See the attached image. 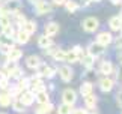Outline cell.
<instances>
[{
    "label": "cell",
    "mask_w": 122,
    "mask_h": 114,
    "mask_svg": "<svg viewBox=\"0 0 122 114\" xmlns=\"http://www.w3.org/2000/svg\"><path fill=\"white\" fill-rule=\"evenodd\" d=\"M21 28L24 32H27L29 35H33V33L36 32V28H38V26H36V21H33V20H26V23L23 24Z\"/></svg>",
    "instance_id": "23"
},
{
    "label": "cell",
    "mask_w": 122,
    "mask_h": 114,
    "mask_svg": "<svg viewBox=\"0 0 122 114\" xmlns=\"http://www.w3.org/2000/svg\"><path fill=\"white\" fill-rule=\"evenodd\" d=\"M18 99H20L26 107H29L35 102V93L32 92V90H23L20 93V96H18Z\"/></svg>",
    "instance_id": "10"
},
{
    "label": "cell",
    "mask_w": 122,
    "mask_h": 114,
    "mask_svg": "<svg viewBox=\"0 0 122 114\" xmlns=\"http://www.w3.org/2000/svg\"><path fill=\"white\" fill-rule=\"evenodd\" d=\"M9 87V78L3 74V71H0V89L5 90Z\"/></svg>",
    "instance_id": "35"
},
{
    "label": "cell",
    "mask_w": 122,
    "mask_h": 114,
    "mask_svg": "<svg viewBox=\"0 0 122 114\" xmlns=\"http://www.w3.org/2000/svg\"><path fill=\"white\" fill-rule=\"evenodd\" d=\"M71 114H89L86 108H77V110H72Z\"/></svg>",
    "instance_id": "40"
},
{
    "label": "cell",
    "mask_w": 122,
    "mask_h": 114,
    "mask_svg": "<svg viewBox=\"0 0 122 114\" xmlns=\"http://www.w3.org/2000/svg\"><path fill=\"white\" fill-rule=\"evenodd\" d=\"M62 101L63 104H68V105H74L77 102V92L72 89H65L62 92Z\"/></svg>",
    "instance_id": "6"
},
{
    "label": "cell",
    "mask_w": 122,
    "mask_h": 114,
    "mask_svg": "<svg viewBox=\"0 0 122 114\" xmlns=\"http://www.w3.org/2000/svg\"><path fill=\"white\" fill-rule=\"evenodd\" d=\"M65 2H66V0H53V3L56 6H62V5H65Z\"/></svg>",
    "instance_id": "41"
},
{
    "label": "cell",
    "mask_w": 122,
    "mask_h": 114,
    "mask_svg": "<svg viewBox=\"0 0 122 114\" xmlns=\"http://www.w3.org/2000/svg\"><path fill=\"white\" fill-rule=\"evenodd\" d=\"M18 69V66H17V62H12V60H8L6 63L3 65V74L6 75L8 78H11L12 75H14V72Z\"/></svg>",
    "instance_id": "14"
},
{
    "label": "cell",
    "mask_w": 122,
    "mask_h": 114,
    "mask_svg": "<svg viewBox=\"0 0 122 114\" xmlns=\"http://www.w3.org/2000/svg\"><path fill=\"white\" fill-rule=\"evenodd\" d=\"M41 57L39 56H35V54H32V56H29L26 59V66L27 68H30V69H36L39 66V63H41Z\"/></svg>",
    "instance_id": "16"
},
{
    "label": "cell",
    "mask_w": 122,
    "mask_h": 114,
    "mask_svg": "<svg viewBox=\"0 0 122 114\" xmlns=\"http://www.w3.org/2000/svg\"><path fill=\"white\" fill-rule=\"evenodd\" d=\"M119 30H121V32H122V24H121V28H119Z\"/></svg>",
    "instance_id": "48"
},
{
    "label": "cell",
    "mask_w": 122,
    "mask_h": 114,
    "mask_svg": "<svg viewBox=\"0 0 122 114\" xmlns=\"http://www.w3.org/2000/svg\"><path fill=\"white\" fill-rule=\"evenodd\" d=\"M11 24V15H8V14H2L0 15V27H6Z\"/></svg>",
    "instance_id": "37"
},
{
    "label": "cell",
    "mask_w": 122,
    "mask_h": 114,
    "mask_svg": "<svg viewBox=\"0 0 122 114\" xmlns=\"http://www.w3.org/2000/svg\"><path fill=\"white\" fill-rule=\"evenodd\" d=\"M118 60H119V63L122 65V53H119V56H118Z\"/></svg>",
    "instance_id": "45"
},
{
    "label": "cell",
    "mask_w": 122,
    "mask_h": 114,
    "mask_svg": "<svg viewBox=\"0 0 122 114\" xmlns=\"http://www.w3.org/2000/svg\"><path fill=\"white\" fill-rule=\"evenodd\" d=\"M118 102H119V105L122 107V90H121V92L118 93Z\"/></svg>",
    "instance_id": "43"
},
{
    "label": "cell",
    "mask_w": 122,
    "mask_h": 114,
    "mask_svg": "<svg viewBox=\"0 0 122 114\" xmlns=\"http://www.w3.org/2000/svg\"><path fill=\"white\" fill-rule=\"evenodd\" d=\"M0 114H6V113H0Z\"/></svg>",
    "instance_id": "50"
},
{
    "label": "cell",
    "mask_w": 122,
    "mask_h": 114,
    "mask_svg": "<svg viewBox=\"0 0 122 114\" xmlns=\"http://www.w3.org/2000/svg\"><path fill=\"white\" fill-rule=\"evenodd\" d=\"M29 80H30V87L29 89H32L33 93H38V92H41V90H45V84L42 83L39 75H33V77L29 78Z\"/></svg>",
    "instance_id": "8"
},
{
    "label": "cell",
    "mask_w": 122,
    "mask_h": 114,
    "mask_svg": "<svg viewBox=\"0 0 122 114\" xmlns=\"http://www.w3.org/2000/svg\"><path fill=\"white\" fill-rule=\"evenodd\" d=\"M57 72H59V75H60V78H62V81H65V83L71 81L72 77H74V72H72L71 66H68V65L60 66V68L57 69Z\"/></svg>",
    "instance_id": "9"
},
{
    "label": "cell",
    "mask_w": 122,
    "mask_h": 114,
    "mask_svg": "<svg viewBox=\"0 0 122 114\" xmlns=\"http://www.w3.org/2000/svg\"><path fill=\"white\" fill-rule=\"evenodd\" d=\"M9 95H11V98L14 99V98H18V96H20V93H21V90L20 89H18L17 87V86H12V87L11 89H9V92H8Z\"/></svg>",
    "instance_id": "38"
},
{
    "label": "cell",
    "mask_w": 122,
    "mask_h": 114,
    "mask_svg": "<svg viewBox=\"0 0 122 114\" xmlns=\"http://www.w3.org/2000/svg\"><path fill=\"white\" fill-rule=\"evenodd\" d=\"M17 87L20 89L21 92H23V90H27L30 87V80L26 78V77H20V78H18V83H17Z\"/></svg>",
    "instance_id": "29"
},
{
    "label": "cell",
    "mask_w": 122,
    "mask_h": 114,
    "mask_svg": "<svg viewBox=\"0 0 122 114\" xmlns=\"http://www.w3.org/2000/svg\"><path fill=\"white\" fill-rule=\"evenodd\" d=\"M121 24H122V20L119 18V15L112 17V18H110V21H109V26H110V28H112L113 32H119Z\"/></svg>",
    "instance_id": "26"
},
{
    "label": "cell",
    "mask_w": 122,
    "mask_h": 114,
    "mask_svg": "<svg viewBox=\"0 0 122 114\" xmlns=\"http://www.w3.org/2000/svg\"><path fill=\"white\" fill-rule=\"evenodd\" d=\"M6 57H8V60H12V62H18L23 57V51L20 48H12L6 53Z\"/></svg>",
    "instance_id": "18"
},
{
    "label": "cell",
    "mask_w": 122,
    "mask_h": 114,
    "mask_svg": "<svg viewBox=\"0 0 122 114\" xmlns=\"http://www.w3.org/2000/svg\"><path fill=\"white\" fill-rule=\"evenodd\" d=\"M113 86H115V80L113 78H109L106 75V77H102L100 80V89H101V92H110L112 89H113Z\"/></svg>",
    "instance_id": "13"
},
{
    "label": "cell",
    "mask_w": 122,
    "mask_h": 114,
    "mask_svg": "<svg viewBox=\"0 0 122 114\" xmlns=\"http://www.w3.org/2000/svg\"><path fill=\"white\" fill-rule=\"evenodd\" d=\"M11 105H12V108H14L17 113H24V111H26V105H24V104H23L18 98H14V99H12Z\"/></svg>",
    "instance_id": "27"
},
{
    "label": "cell",
    "mask_w": 122,
    "mask_h": 114,
    "mask_svg": "<svg viewBox=\"0 0 122 114\" xmlns=\"http://www.w3.org/2000/svg\"><path fill=\"white\" fill-rule=\"evenodd\" d=\"M81 27H83V30L92 33L100 27V21H98V18H95V17H87L81 21Z\"/></svg>",
    "instance_id": "4"
},
{
    "label": "cell",
    "mask_w": 122,
    "mask_h": 114,
    "mask_svg": "<svg viewBox=\"0 0 122 114\" xmlns=\"http://www.w3.org/2000/svg\"><path fill=\"white\" fill-rule=\"evenodd\" d=\"M12 47H14V39H12V38H9L6 35H3V33H0V51L6 54Z\"/></svg>",
    "instance_id": "7"
},
{
    "label": "cell",
    "mask_w": 122,
    "mask_h": 114,
    "mask_svg": "<svg viewBox=\"0 0 122 114\" xmlns=\"http://www.w3.org/2000/svg\"><path fill=\"white\" fill-rule=\"evenodd\" d=\"M95 42L107 47V45H110L112 42H113V36H112L110 32H101L100 35H97V41Z\"/></svg>",
    "instance_id": "12"
},
{
    "label": "cell",
    "mask_w": 122,
    "mask_h": 114,
    "mask_svg": "<svg viewBox=\"0 0 122 114\" xmlns=\"http://www.w3.org/2000/svg\"><path fill=\"white\" fill-rule=\"evenodd\" d=\"M35 101L38 102V104H47V102H50L48 92H47V90H41V92L35 93Z\"/></svg>",
    "instance_id": "21"
},
{
    "label": "cell",
    "mask_w": 122,
    "mask_h": 114,
    "mask_svg": "<svg viewBox=\"0 0 122 114\" xmlns=\"http://www.w3.org/2000/svg\"><path fill=\"white\" fill-rule=\"evenodd\" d=\"M14 39H15L18 44H27L30 39V35L27 32H24L23 28H18V30L15 32V36H14Z\"/></svg>",
    "instance_id": "15"
},
{
    "label": "cell",
    "mask_w": 122,
    "mask_h": 114,
    "mask_svg": "<svg viewBox=\"0 0 122 114\" xmlns=\"http://www.w3.org/2000/svg\"><path fill=\"white\" fill-rule=\"evenodd\" d=\"M91 2H101V0H91Z\"/></svg>",
    "instance_id": "47"
},
{
    "label": "cell",
    "mask_w": 122,
    "mask_h": 114,
    "mask_svg": "<svg viewBox=\"0 0 122 114\" xmlns=\"http://www.w3.org/2000/svg\"><path fill=\"white\" fill-rule=\"evenodd\" d=\"M83 56H84V53H83L81 47L76 45L71 51H66V56H65V62H69V63H76V62H78Z\"/></svg>",
    "instance_id": "3"
},
{
    "label": "cell",
    "mask_w": 122,
    "mask_h": 114,
    "mask_svg": "<svg viewBox=\"0 0 122 114\" xmlns=\"http://www.w3.org/2000/svg\"><path fill=\"white\" fill-rule=\"evenodd\" d=\"M100 72L102 75H110L112 72H113V65H112V62H102L101 66H100Z\"/></svg>",
    "instance_id": "25"
},
{
    "label": "cell",
    "mask_w": 122,
    "mask_h": 114,
    "mask_svg": "<svg viewBox=\"0 0 122 114\" xmlns=\"http://www.w3.org/2000/svg\"><path fill=\"white\" fill-rule=\"evenodd\" d=\"M93 57L92 56H89V54H84L81 59H80V62L83 63V66H86L87 69H92V66H93Z\"/></svg>",
    "instance_id": "31"
},
{
    "label": "cell",
    "mask_w": 122,
    "mask_h": 114,
    "mask_svg": "<svg viewBox=\"0 0 122 114\" xmlns=\"http://www.w3.org/2000/svg\"><path fill=\"white\" fill-rule=\"evenodd\" d=\"M84 98V105H86L87 110H93V108L97 107V102H98V99L95 95H92V93H89L86 95V96H83Z\"/></svg>",
    "instance_id": "20"
},
{
    "label": "cell",
    "mask_w": 122,
    "mask_h": 114,
    "mask_svg": "<svg viewBox=\"0 0 122 114\" xmlns=\"http://www.w3.org/2000/svg\"><path fill=\"white\" fill-rule=\"evenodd\" d=\"M59 24L57 23H54V21H51V23H48V24H45V35L47 36H56L59 33Z\"/></svg>",
    "instance_id": "17"
},
{
    "label": "cell",
    "mask_w": 122,
    "mask_h": 114,
    "mask_svg": "<svg viewBox=\"0 0 122 114\" xmlns=\"http://www.w3.org/2000/svg\"><path fill=\"white\" fill-rule=\"evenodd\" d=\"M93 90V84L91 81H84L81 86H80V95H83V96H86V95L92 93Z\"/></svg>",
    "instance_id": "28"
},
{
    "label": "cell",
    "mask_w": 122,
    "mask_h": 114,
    "mask_svg": "<svg viewBox=\"0 0 122 114\" xmlns=\"http://www.w3.org/2000/svg\"><path fill=\"white\" fill-rule=\"evenodd\" d=\"M0 71H2V68H0Z\"/></svg>",
    "instance_id": "51"
},
{
    "label": "cell",
    "mask_w": 122,
    "mask_h": 114,
    "mask_svg": "<svg viewBox=\"0 0 122 114\" xmlns=\"http://www.w3.org/2000/svg\"><path fill=\"white\" fill-rule=\"evenodd\" d=\"M116 47H118V48H122V36L116 39Z\"/></svg>",
    "instance_id": "42"
},
{
    "label": "cell",
    "mask_w": 122,
    "mask_h": 114,
    "mask_svg": "<svg viewBox=\"0 0 122 114\" xmlns=\"http://www.w3.org/2000/svg\"><path fill=\"white\" fill-rule=\"evenodd\" d=\"M53 111V104L47 102V104H39V107H36L35 114H50Z\"/></svg>",
    "instance_id": "22"
},
{
    "label": "cell",
    "mask_w": 122,
    "mask_h": 114,
    "mask_svg": "<svg viewBox=\"0 0 122 114\" xmlns=\"http://www.w3.org/2000/svg\"><path fill=\"white\" fill-rule=\"evenodd\" d=\"M20 6H21L20 0H6V3L0 8V15H2V14L12 15V14H15L17 11H20Z\"/></svg>",
    "instance_id": "1"
},
{
    "label": "cell",
    "mask_w": 122,
    "mask_h": 114,
    "mask_svg": "<svg viewBox=\"0 0 122 114\" xmlns=\"http://www.w3.org/2000/svg\"><path fill=\"white\" fill-rule=\"evenodd\" d=\"M12 15L15 17V23H17V26L21 28V27H23V24L26 23V17H24V14H21L20 11H17L15 14H12Z\"/></svg>",
    "instance_id": "32"
},
{
    "label": "cell",
    "mask_w": 122,
    "mask_h": 114,
    "mask_svg": "<svg viewBox=\"0 0 122 114\" xmlns=\"http://www.w3.org/2000/svg\"><path fill=\"white\" fill-rule=\"evenodd\" d=\"M36 71V75H39V77H45V78H53L56 74H57V69L51 68V66H48L47 63H39V66L35 69Z\"/></svg>",
    "instance_id": "2"
},
{
    "label": "cell",
    "mask_w": 122,
    "mask_h": 114,
    "mask_svg": "<svg viewBox=\"0 0 122 114\" xmlns=\"http://www.w3.org/2000/svg\"><path fill=\"white\" fill-rule=\"evenodd\" d=\"M113 5H119V3H122V0H110Z\"/></svg>",
    "instance_id": "44"
},
{
    "label": "cell",
    "mask_w": 122,
    "mask_h": 114,
    "mask_svg": "<svg viewBox=\"0 0 122 114\" xmlns=\"http://www.w3.org/2000/svg\"><path fill=\"white\" fill-rule=\"evenodd\" d=\"M54 42L53 39H51V36H47V35H42L38 38V47L42 50H45V48H48V47H51Z\"/></svg>",
    "instance_id": "19"
},
{
    "label": "cell",
    "mask_w": 122,
    "mask_h": 114,
    "mask_svg": "<svg viewBox=\"0 0 122 114\" xmlns=\"http://www.w3.org/2000/svg\"><path fill=\"white\" fill-rule=\"evenodd\" d=\"M2 33H3V35H6V36H9V38H12V39H14V36H15V28H14L12 27V24H9V26H6V27H3L2 28Z\"/></svg>",
    "instance_id": "36"
},
{
    "label": "cell",
    "mask_w": 122,
    "mask_h": 114,
    "mask_svg": "<svg viewBox=\"0 0 122 114\" xmlns=\"http://www.w3.org/2000/svg\"><path fill=\"white\" fill-rule=\"evenodd\" d=\"M56 50H57V47H56V45L53 44L51 47H48V48H45V50H44V53H45V54H48V56H53Z\"/></svg>",
    "instance_id": "39"
},
{
    "label": "cell",
    "mask_w": 122,
    "mask_h": 114,
    "mask_svg": "<svg viewBox=\"0 0 122 114\" xmlns=\"http://www.w3.org/2000/svg\"><path fill=\"white\" fill-rule=\"evenodd\" d=\"M104 53H106V47L101 45V44H98V42H92V44L87 47V54L92 56L93 59H98V57H101Z\"/></svg>",
    "instance_id": "5"
},
{
    "label": "cell",
    "mask_w": 122,
    "mask_h": 114,
    "mask_svg": "<svg viewBox=\"0 0 122 114\" xmlns=\"http://www.w3.org/2000/svg\"><path fill=\"white\" fill-rule=\"evenodd\" d=\"M29 2H30V3H33V5H35V3H38V2H39V0H29Z\"/></svg>",
    "instance_id": "46"
},
{
    "label": "cell",
    "mask_w": 122,
    "mask_h": 114,
    "mask_svg": "<svg viewBox=\"0 0 122 114\" xmlns=\"http://www.w3.org/2000/svg\"><path fill=\"white\" fill-rule=\"evenodd\" d=\"M72 113V105L68 104H60L57 108V114H71Z\"/></svg>",
    "instance_id": "33"
},
{
    "label": "cell",
    "mask_w": 122,
    "mask_h": 114,
    "mask_svg": "<svg viewBox=\"0 0 122 114\" xmlns=\"http://www.w3.org/2000/svg\"><path fill=\"white\" fill-rule=\"evenodd\" d=\"M65 56H66V51H63V50H59V48H57L51 57H53L56 62H65Z\"/></svg>",
    "instance_id": "34"
},
{
    "label": "cell",
    "mask_w": 122,
    "mask_h": 114,
    "mask_svg": "<svg viewBox=\"0 0 122 114\" xmlns=\"http://www.w3.org/2000/svg\"><path fill=\"white\" fill-rule=\"evenodd\" d=\"M0 57H2V51H0Z\"/></svg>",
    "instance_id": "49"
},
{
    "label": "cell",
    "mask_w": 122,
    "mask_h": 114,
    "mask_svg": "<svg viewBox=\"0 0 122 114\" xmlns=\"http://www.w3.org/2000/svg\"><path fill=\"white\" fill-rule=\"evenodd\" d=\"M11 102H12L11 95H9L8 92H0V107L6 108V107L11 105Z\"/></svg>",
    "instance_id": "24"
},
{
    "label": "cell",
    "mask_w": 122,
    "mask_h": 114,
    "mask_svg": "<svg viewBox=\"0 0 122 114\" xmlns=\"http://www.w3.org/2000/svg\"><path fill=\"white\" fill-rule=\"evenodd\" d=\"M35 11L38 15H44V14L51 12V5L45 0H39L38 3H35Z\"/></svg>",
    "instance_id": "11"
},
{
    "label": "cell",
    "mask_w": 122,
    "mask_h": 114,
    "mask_svg": "<svg viewBox=\"0 0 122 114\" xmlns=\"http://www.w3.org/2000/svg\"><path fill=\"white\" fill-rule=\"evenodd\" d=\"M65 8H66V11L68 12H76L78 8H80V5H78L77 2H74V0H66V2H65V5H63Z\"/></svg>",
    "instance_id": "30"
}]
</instances>
